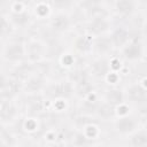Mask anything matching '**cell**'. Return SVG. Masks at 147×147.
<instances>
[{
	"instance_id": "cell-3",
	"label": "cell",
	"mask_w": 147,
	"mask_h": 147,
	"mask_svg": "<svg viewBox=\"0 0 147 147\" xmlns=\"http://www.w3.org/2000/svg\"><path fill=\"white\" fill-rule=\"evenodd\" d=\"M116 127L122 133H130L134 131L136 122L133 118H130V117H121L116 122Z\"/></svg>"
},
{
	"instance_id": "cell-9",
	"label": "cell",
	"mask_w": 147,
	"mask_h": 147,
	"mask_svg": "<svg viewBox=\"0 0 147 147\" xmlns=\"http://www.w3.org/2000/svg\"><path fill=\"white\" fill-rule=\"evenodd\" d=\"M123 99V95L119 91L116 90H111L107 93V101L109 105H116V103H121Z\"/></svg>"
},
{
	"instance_id": "cell-8",
	"label": "cell",
	"mask_w": 147,
	"mask_h": 147,
	"mask_svg": "<svg viewBox=\"0 0 147 147\" xmlns=\"http://www.w3.org/2000/svg\"><path fill=\"white\" fill-rule=\"evenodd\" d=\"M131 144L133 147H146L147 144V136L144 130L138 131L131 139Z\"/></svg>"
},
{
	"instance_id": "cell-10",
	"label": "cell",
	"mask_w": 147,
	"mask_h": 147,
	"mask_svg": "<svg viewBox=\"0 0 147 147\" xmlns=\"http://www.w3.org/2000/svg\"><path fill=\"white\" fill-rule=\"evenodd\" d=\"M9 31H10L9 22L6 20V17L0 15V36H6L9 33Z\"/></svg>"
},
{
	"instance_id": "cell-12",
	"label": "cell",
	"mask_w": 147,
	"mask_h": 147,
	"mask_svg": "<svg viewBox=\"0 0 147 147\" xmlns=\"http://www.w3.org/2000/svg\"><path fill=\"white\" fill-rule=\"evenodd\" d=\"M0 46H1V45H0Z\"/></svg>"
},
{
	"instance_id": "cell-1",
	"label": "cell",
	"mask_w": 147,
	"mask_h": 147,
	"mask_svg": "<svg viewBox=\"0 0 147 147\" xmlns=\"http://www.w3.org/2000/svg\"><path fill=\"white\" fill-rule=\"evenodd\" d=\"M136 8H137V2H136V1H127V0H124V1L114 2V9H115L118 14H122V15H129V14H131Z\"/></svg>"
},
{
	"instance_id": "cell-4",
	"label": "cell",
	"mask_w": 147,
	"mask_h": 147,
	"mask_svg": "<svg viewBox=\"0 0 147 147\" xmlns=\"http://www.w3.org/2000/svg\"><path fill=\"white\" fill-rule=\"evenodd\" d=\"M127 40H129V32L123 28L116 29L111 36V42L117 47L124 46L127 42Z\"/></svg>"
},
{
	"instance_id": "cell-6",
	"label": "cell",
	"mask_w": 147,
	"mask_h": 147,
	"mask_svg": "<svg viewBox=\"0 0 147 147\" xmlns=\"http://www.w3.org/2000/svg\"><path fill=\"white\" fill-rule=\"evenodd\" d=\"M6 56L9 60H18L23 56V47L18 42L10 44L6 49Z\"/></svg>"
},
{
	"instance_id": "cell-11",
	"label": "cell",
	"mask_w": 147,
	"mask_h": 147,
	"mask_svg": "<svg viewBox=\"0 0 147 147\" xmlns=\"http://www.w3.org/2000/svg\"><path fill=\"white\" fill-rule=\"evenodd\" d=\"M99 147H101V146H99Z\"/></svg>"
},
{
	"instance_id": "cell-2",
	"label": "cell",
	"mask_w": 147,
	"mask_h": 147,
	"mask_svg": "<svg viewBox=\"0 0 147 147\" xmlns=\"http://www.w3.org/2000/svg\"><path fill=\"white\" fill-rule=\"evenodd\" d=\"M126 94H127V98L133 102H141L146 99L145 88L139 85H132L131 87H129Z\"/></svg>"
},
{
	"instance_id": "cell-7",
	"label": "cell",
	"mask_w": 147,
	"mask_h": 147,
	"mask_svg": "<svg viewBox=\"0 0 147 147\" xmlns=\"http://www.w3.org/2000/svg\"><path fill=\"white\" fill-rule=\"evenodd\" d=\"M124 53L127 59H137L141 54V46L139 42H133V44L126 45L124 48Z\"/></svg>"
},
{
	"instance_id": "cell-5",
	"label": "cell",
	"mask_w": 147,
	"mask_h": 147,
	"mask_svg": "<svg viewBox=\"0 0 147 147\" xmlns=\"http://www.w3.org/2000/svg\"><path fill=\"white\" fill-rule=\"evenodd\" d=\"M69 24H70V21L68 18V16H65L64 14H59V15L54 16L52 20V26H53V29H55L57 31L67 30Z\"/></svg>"
}]
</instances>
